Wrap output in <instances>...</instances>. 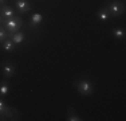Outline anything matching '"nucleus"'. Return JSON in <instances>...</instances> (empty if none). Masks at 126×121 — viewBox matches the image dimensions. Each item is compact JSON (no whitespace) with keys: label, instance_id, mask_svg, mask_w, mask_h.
<instances>
[{"label":"nucleus","instance_id":"f257e3e1","mask_svg":"<svg viewBox=\"0 0 126 121\" xmlns=\"http://www.w3.org/2000/svg\"><path fill=\"white\" fill-rule=\"evenodd\" d=\"M3 26H4V28L7 30L10 34H14V32L19 31V28L23 26V19L20 16L10 18V19H5L4 22H3Z\"/></svg>","mask_w":126,"mask_h":121},{"label":"nucleus","instance_id":"f03ea898","mask_svg":"<svg viewBox=\"0 0 126 121\" xmlns=\"http://www.w3.org/2000/svg\"><path fill=\"white\" fill-rule=\"evenodd\" d=\"M0 117L1 120H7V119H12V120H17L19 119V113L15 109L10 108L0 97Z\"/></svg>","mask_w":126,"mask_h":121},{"label":"nucleus","instance_id":"7ed1b4c3","mask_svg":"<svg viewBox=\"0 0 126 121\" xmlns=\"http://www.w3.org/2000/svg\"><path fill=\"white\" fill-rule=\"evenodd\" d=\"M75 87L77 90L80 93L82 96H91L93 92H94V86H93V82L89 80H86V78H83V80H79L75 82Z\"/></svg>","mask_w":126,"mask_h":121},{"label":"nucleus","instance_id":"20e7f679","mask_svg":"<svg viewBox=\"0 0 126 121\" xmlns=\"http://www.w3.org/2000/svg\"><path fill=\"white\" fill-rule=\"evenodd\" d=\"M107 10L110 12V16L117 18L119 15H122L125 12V4L124 1H119V0H114L109 5H107Z\"/></svg>","mask_w":126,"mask_h":121},{"label":"nucleus","instance_id":"39448f33","mask_svg":"<svg viewBox=\"0 0 126 121\" xmlns=\"http://www.w3.org/2000/svg\"><path fill=\"white\" fill-rule=\"evenodd\" d=\"M1 71L7 78H12L15 75V73H16V67H15L14 63L5 60V62H3V65H1Z\"/></svg>","mask_w":126,"mask_h":121},{"label":"nucleus","instance_id":"423d86ee","mask_svg":"<svg viewBox=\"0 0 126 121\" xmlns=\"http://www.w3.org/2000/svg\"><path fill=\"white\" fill-rule=\"evenodd\" d=\"M15 10L19 14H27L31 10V4L27 0H15Z\"/></svg>","mask_w":126,"mask_h":121},{"label":"nucleus","instance_id":"0eeeda50","mask_svg":"<svg viewBox=\"0 0 126 121\" xmlns=\"http://www.w3.org/2000/svg\"><path fill=\"white\" fill-rule=\"evenodd\" d=\"M0 15H1V18L5 20V19H10V18L16 16V11H15L11 5L3 4V5H0Z\"/></svg>","mask_w":126,"mask_h":121},{"label":"nucleus","instance_id":"6e6552de","mask_svg":"<svg viewBox=\"0 0 126 121\" xmlns=\"http://www.w3.org/2000/svg\"><path fill=\"white\" fill-rule=\"evenodd\" d=\"M43 22V15L39 14V12H35V14L31 15V18H30V27H38L39 24H42Z\"/></svg>","mask_w":126,"mask_h":121},{"label":"nucleus","instance_id":"1a4fd4ad","mask_svg":"<svg viewBox=\"0 0 126 121\" xmlns=\"http://www.w3.org/2000/svg\"><path fill=\"white\" fill-rule=\"evenodd\" d=\"M10 38H11V40L17 46V44H22L23 42H24L26 36H24V34H23L22 31H16V32H14V34H11Z\"/></svg>","mask_w":126,"mask_h":121},{"label":"nucleus","instance_id":"9d476101","mask_svg":"<svg viewBox=\"0 0 126 121\" xmlns=\"http://www.w3.org/2000/svg\"><path fill=\"white\" fill-rule=\"evenodd\" d=\"M97 16H98V19L101 20V22H107L109 20V18H110V12L109 10H107V7H102L99 8V11H98V14H97Z\"/></svg>","mask_w":126,"mask_h":121},{"label":"nucleus","instance_id":"9b49d317","mask_svg":"<svg viewBox=\"0 0 126 121\" xmlns=\"http://www.w3.org/2000/svg\"><path fill=\"white\" fill-rule=\"evenodd\" d=\"M111 34L117 40H122V39L125 38V30L122 28V27H115V28H113Z\"/></svg>","mask_w":126,"mask_h":121},{"label":"nucleus","instance_id":"f8f14e48","mask_svg":"<svg viewBox=\"0 0 126 121\" xmlns=\"http://www.w3.org/2000/svg\"><path fill=\"white\" fill-rule=\"evenodd\" d=\"M8 92H10V83L7 82V81H1L0 82V97H5L8 94Z\"/></svg>","mask_w":126,"mask_h":121},{"label":"nucleus","instance_id":"ddd939ff","mask_svg":"<svg viewBox=\"0 0 126 121\" xmlns=\"http://www.w3.org/2000/svg\"><path fill=\"white\" fill-rule=\"evenodd\" d=\"M3 48H4L5 51H8V53H11V51H14L15 50V47H16V44L14 43L12 40H11V38H8V39H5L4 42H3Z\"/></svg>","mask_w":126,"mask_h":121},{"label":"nucleus","instance_id":"4468645a","mask_svg":"<svg viewBox=\"0 0 126 121\" xmlns=\"http://www.w3.org/2000/svg\"><path fill=\"white\" fill-rule=\"evenodd\" d=\"M67 121H80L82 119H80L78 114H75L74 113V110L71 108H68V116H67V119H66Z\"/></svg>","mask_w":126,"mask_h":121},{"label":"nucleus","instance_id":"2eb2a0df","mask_svg":"<svg viewBox=\"0 0 126 121\" xmlns=\"http://www.w3.org/2000/svg\"><path fill=\"white\" fill-rule=\"evenodd\" d=\"M10 35H11V34L4 28V27L0 26V43H3V42H4L5 39H8V36H10Z\"/></svg>","mask_w":126,"mask_h":121},{"label":"nucleus","instance_id":"dca6fc26","mask_svg":"<svg viewBox=\"0 0 126 121\" xmlns=\"http://www.w3.org/2000/svg\"><path fill=\"white\" fill-rule=\"evenodd\" d=\"M3 22H4V19H3V18H1V15H0V26L3 24Z\"/></svg>","mask_w":126,"mask_h":121},{"label":"nucleus","instance_id":"f3484780","mask_svg":"<svg viewBox=\"0 0 126 121\" xmlns=\"http://www.w3.org/2000/svg\"><path fill=\"white\" fill-rule=\"evenodd\" d=\"M4 1H5V0H0V5H3V4H4Z\"/></svg>","mask_w":126,"mask_h":121}]
</instances>
